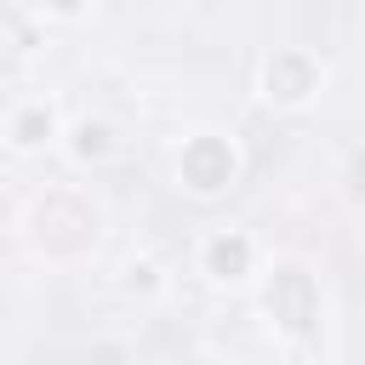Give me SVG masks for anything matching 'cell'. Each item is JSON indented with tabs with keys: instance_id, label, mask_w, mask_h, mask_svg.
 <instances>
[{
	"instance_id": "obj_1",
	"label": "cell",
	"mask_w": 365,
	"mask_h": 365,
	"mask_svg": "<svg viewBox=\"0 0 365 365\" xmlns=\"http://www.w3.org/2000/svg\"><path fill=\"white\" fill-rule=\"evenodd\" d=\"M211 262H217V268H228V274H234V268H240V262H245V245H240V240H234V245H217V251H211Z\"/></svg>"
}]
</instances>
